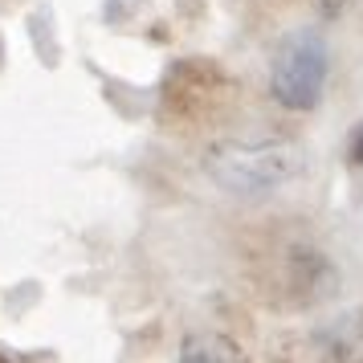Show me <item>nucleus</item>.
I'll return each mask as SVG.
<instances>
[{
	"label": "nucleus",
	"instance_id": "nucleus-4",
	"mask_svg": "<svg viewBox=\"0 0 363 363\" xmlns=\"http://www.w3.org/2000/svg\"><path fill=\"white\" fill-rule=\"evenodd\" d=\"M180 363H253V359L237 339L220 335V330H200V335L184 339Z\"/></svg>",
	"mask_w": 363,
	"mask_h": 363
},
{
	"label": "nucleus",
	"instance_id": "nucleus-6",
	"mask_svg": "<svg viewBox=\"0 0 363 363\" xmlns=\"http://www.w3.org/2000/svg\"><path fill=\"white\" fill-rule=\"evenodd\" d=\"M347 0H314V9L323 13V17H335V13H343Z\"/></svg>",
	"mask_w": 363,
	"mask_h": 363
},
{
	"label": "nucleus",
	"instance_id": "nucleus-7",
	"mask_svg": "<svg viewBox=\"0 0 363 363\" xmlns=\"http://www.w3.org/2000/svg\"><path fill=\"white\" fill-rule=\"evenodd\" d=\"M351 160H355V164H363V127L355 131V139H351Z\"/></svg>",
	"mask_w": 363,
	"mask_h": 363
},
{
	"label": "nucleus",
	"instance_id": "nucleus-8",
	"mask_svg": "<svg viewBox=\"0 0 363 363\" xmlns=\"http://www.w3.org/2000/svg\"><path fill=\"white\" fill-rule=\"evenodd\" d=\"M0 363H13V359H9V355H4V351H0Z\"/></svg>",
	"mask_w": 363,
	"mask_h": 363
},
{
	"label": "nucleus",
	"instance_id": "nucleus-2",
	"mask_svg": "<svg viewBox=\"0 0 363 363\" xmlns=\"http://www.w3.org/2000/svg\"><path fill=\"white\" fill-rule=\"evenodd\" d=\"M327 86V41L311 29L290 33L274 53L269 90L286 111H314Z\"/></svg>",
	"mask_w": 363,
	"mask_h": 363
},
{
	"label": "nucleus",
	"instance_id": "nucleus-5",
	"mask_svg": "<svg viewBox=\"0 0 363 363\" xmlns=\"http://www.w3.org/2000/svg\"><path fill=\"white\" fill-rule=\"evenodd\" d=\"M330 359L335 363H363V311L343 314L327 335Z\"/></svg>",
	"mask_w": 363,
	"mask_h": 363
},
{
	"label": "nucleus",
	"instance_id": "nucleus-3",
	"mask_svg": "<svg viewBox=\"0 0 363 363\" xmlns=\"http://www.w3.org/2000/svg\"><path fill=\"white\" fill-rule=\"evenodd\" d=\"M237 99V82L213 62H176L164 78V115L176 123H204L225 115V106Z\"/></svg>",
	"mask_w": 363,
	"mask_h": 363
},
{
	"label": "nucleus",
	"instance_id": "nucleus-1",
	"mask_svg": "<svg viewBox=\"0 0 363 363\" xmlns=\"http://www.w3.org/2000/svg\"><path fill=\"white\" fill-rule=\"evenodd\" d=\"M302 147L294 143H229V147H216L213 160H208V172L213 180L225 188V192H237V196H262V192H274L278 184L302 176Z\"/></svg>",
	"mask_w": 363,
	"mask_h": 363
}]
</instances>
